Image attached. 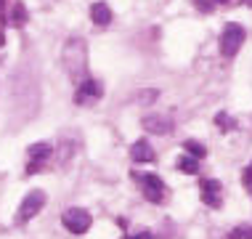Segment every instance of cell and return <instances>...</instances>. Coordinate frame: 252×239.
Here are the masks:
<instances>
[{"instance_id": "obj_1", "label": "cell", "mask_w": 252, "mask_h": 239, "mask_svg": "<svg viewBox=\"0 0 252 239\" xmlns=\"http://www.w3.org/2000/svg\"><path fill=\"white\" fill-rule=\"evenodd\" d=\"M61 61H64V69L69 74V80L74 83H83L85 72H88V45L83 37H69L64 43L61 51Z\"/></svg>"}, {"instance_id": "obj_2", "label": "cell", "mask_w": 252, "mask_h": 239, "mask_svg": "<svg viewBox=\"0 0 252 239\" xmlns=\"http://www.w3.org/2000/svg\"><path fill=\"white\" fill-rule=\"evenodd\" d=\"M244 37H247V32H244L242 24H226V30H223L220 35V53L226 59H234L236 53H239V48L244 45Z\"/></svg>"}, {"instance_id": "obj_3", "label": "cell", "mask_w": 252, "mask_h": 239, "mask_svg": "<svg viewBox=\"0 0 252 239\" xmlns=\"http://www.w3.org/2000/svg\"><path fill=\"white\" fill-rule=\"evenodd\" d=\"M51 154H53V146H51L48 141L32 143V146L27 149V175L40 173V170H43V165L51 160Z\"/></svg>"}, {"instance_id": "obj_4", "label": "cell", "mask_w": 252, "mask_h": 239, "mask_svg": "<svg viewBox=\"0 0 252 239\" xmlns=\"http://www.w3.org/2000/svg\"><path fill=\"white\" fill-rule=\"evenodd\" d=\"M43 205H45V194L40 189L35 191H30V194L24 197V202L19 205V213H16V223H27V221H32L40 210H43Z\"/></svg>"}, {"instance_id": "obj_5", "label": "cell", "mask_w": 252, "mask_h": 239, "mask_svg": "<svg viewBox=\"0 0 252 239\" xmlns=\"http://www.w3.org/2000/svg\"><path fill=\"white\" fill-rule=\"evenodd\" d=\"M61 223H64L66 229L72 231V234H85L88 229H91V213L83 207H69L64 210V215H61Z\"/></svg>"}, {"instance_id": "obj_6", "label": "cell", "mask_w": 252, "mask_h": 239, "mask_svg": "<svg viewBox=\"0 0 252 239\" xmlns=\"http://www.w3.org/2000/svg\"><path fill=\"white\" fill-rule=\"evenodd\" d=\"M138 178V186L144 191V197L149 202H162L165 200V183H162L159 175L154 173H144V175H135Z\"/></svg>"}, {"instance_id": "obj_7", "label": "cell", "mask_w": 252, "mask_h": 239, "mask_svg": "<svg viewBox=\"0 0 252 239\" xmlns=\"http://www.w3.org/2000/svg\"><path fill=\"white\" fill-rule=\"evenodd\" d=\"M199 189H202V202L207 205V207H220V202H223V197H220V181H215V178H204L199 183Z\"/></svg>"}, {"instance_id": "obj_8", "label": "cell", "mask_w": 252, "mask_h": 239, "mask_svg": "<svg viewBox=\"0 0 252 239\" xmlns=\"http://www.w3.org/2000/svg\"><path fill=\"white\" fill-rule=\"evenodd\" d=\"M98 99H101V83L85 77L83 83H80L77 93H74V101H77V104H91V101H98Z\"/></svg>"}, {"instance_id": "obj_9", "label": "cell", "mask_w": 252, "mask_h": 239, "mask_svg": "<svg viewBox=\"0 0 252 239\" xmlns=\"http://www.w3.org/2000/svg\"><path fill=\"white\" fill-rule=\"evenodd\" d=\"M144 128L157 133V136H167L170 131H173V120L162 117V114H149V117H144Z\"/></svg>"}, {"instance_id": "obj_10", "label": "cell", "mask_w": 252, "mask_h": 239, "mask_svg": "<svg viewBox=\"0 0 252 239\" xmlns=\"http://www.w3.org/2000/svg\"><path fill=\"white\" fill-rule=\"evenodd\" d=\"M130 157H133V162H154V152L149 146V141H144V138L130 146Z\"/></svg>"}, {"instance_id": "obj_11", "label": "cell", "mask_w": 252, "mask_h": 239, "mask_svg": "<svg viewBox=\"0 0 252 239\" xmlns=\"http://www.w3.org/2000/svg\"><path fill=\"white\" fill-rule=\"evenodd\" d=\"M91 19H93V24H98V27L112 24V8H109L106 3H93L91 5Z\"/></svg>"}, {"instance_id": "obj_12", "label": "cell", "mask_w": 252, "mask_h": 239, "mask_svg": "<svg viewBox=\"0 0 252 239\" xmlns=\"http://www.w3.org/2000/svg\"><path fill=\"white\" fill-rule=\"evenodd\" d=\"M175 168L178 170H183V173H189V175H194V173H199V160H196V157H181L178 162H175Z\"/></svg>"}, {"instance_id": "obj_13", "label": "cell", "mask_w": 252, "mask_h": 239, "mask_svg": "<svg viewBox=\"0 0 252 239\" xmlns=\"http://www.w3.org/2000/svg\"><path fill=\"white\" fill-rule=\"evenodd\" d=\"M183 149H186L191 157H196V160H202L204 154H207V149H204V143H199V141H186L183 143Z\"/></svg>"}, {"instance_id": "obj_14", "label": "cell", "mask_w": 252, "mask_h": 239, "mask_svg": "<svg viewBox=\"0 0 252 239\" xmlns=\"http://www.w3.org/2000/svg\"><path fill=\"white\" fill-rule=\"evenodd\" d=\"M228 237L231 239H252V226H236Z\"/></svg>"}, {"instance_id": "obj_15", "label": "cell", "mask_w": 252, "mask_h": 239, "mask_svg": "<svg viewBox=\"0 0 252 239\" xmlns=\"http://www.w3.org/2000/svg\"><path fill=\"white\" fill-rule=\"evenodd\" d=\"M8 8H13V3H8V0H0V22H8Z\"/></svg>"}, {"instance_id": "obj_16", "label": "cell", "mask_w": 252, "mask_h": 239, "mask_svg": "<svg viewBox=\"0 0 252 239\" xmlns=\"http://www.w3.org/2000/svg\"><path fill=\"white\" fill-rule=\"evenodd\" d=\"M215 122H218V125H223V128H226V131H228L231 125H234V122H231V120L226 117V114H218V117H215Z\"/></svg>"}, {"instance_id": "obj_17", "label": "cell", "mask_w": 252, "mask_h": 239, "mask_svg": "<svg viewBox=\"0 0 252 239\" xmlns=\"http://www.w3.org/2000/svg\"><path fill=\"white\" fill-rule=\"evenodd\" d=\"M244 186L252 189V165H250L247 170H244Z\"/></svg>"}, {"instance_id": "obj_18", "label": "cell", "mask_w": 252, "mask_h": 239, "mask_svg": "<svg viewBox=\"0 0 252 239\" xmlns=\"http://www.w3.org/2000/svg\"><path fill=\"white\" fill-rule=\"evenodd\" d=\"M125 239H149V234H135V237H125Z\"/></svg>"}, {"instance_id": "obj_19", "label": "cell", "mask_w": 252, "mask_h": 239, "mask_svg": "<svg viewBox=\"0 0 252 239\" xmlns=\"http://www.w3.org/2000/svg\"><path fill=\"white\" fill-rule=\"evenodd\" d=\"M244 3H247V5H252V0H244Z\"/></svg>"}]
</instances>
